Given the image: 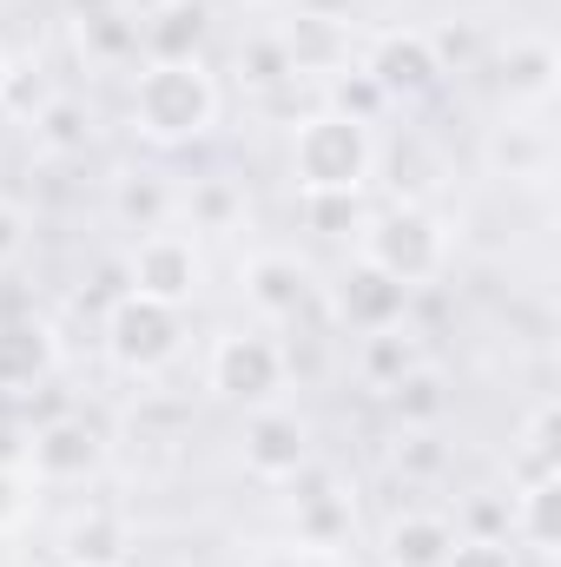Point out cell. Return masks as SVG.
Instances as JSON below:
<instances>
[{"instance_id":"6da1fadb","label":"cell","mask_w":561,"mask_h":567,"mask_svg":"<svg viewBox=\"0 0 561 567\" xmlns=\"http://www.w3.org/2000/svg\"><path fill=\"white\" fill-rule=\"evenodd\" d=\"M218 80L205 73V60H145L133 73V133L152 145H192L218 126Z\"/></svg>"},{"instance_id":"7a4b0ae2","label":"cell","mask_w":561,"mask_h":567,"mask_svg":"<svg viewBox=\"0 0 561 567\" xmlns=\"http://www.w3.org/2000/svg\"><path fill=\"white\" fill-rule=\"evenodd\" d=\"M370 172H377V133H370V126H357V120H344V113H330V106H317L310 120H297V133H290V178H297V198H317V192H350V198H364Z\"/></svg>"},{"instance_id":"3957f363","label":"cell","mask_w":561,"mask_h":567,"mask_svg":"<svg viewBox=\"0 0 561 567\" xmlns=\"http://www.w3.org/2000/svg\"><path fill=\"white\" fill-rule=\"evenodd\" d=\"M357 258L377 265L384 278L404 284V290H422V284H436L449 271V225L429 205H417V198H397V205H384V212L364 218Z\"/></svg>"},{"instance_id":"277c9868","label":"cell","mask_w":561,"mask_h":567,"mask_svg":"<svg viewBox=\"0 0 561 567\" xmlns=\"http://www.w3.org/2000/svg\"><path fill=\"white\" fill-rule=\"evenodd\" d=\"M178 343H185V310L152 303L140 290H120L113 297V310H106V357H113V370L159 377L178 357Z\"/></svg>"},{"instance_id":"5b68a950","label":"cell","mask_w":561,"mask_h":567,"mask_svg":"<svg viewBox=\"0 0 561 567\" xmlns=\"http://www.w3.org/2000/svg\"><path fill=\"white\" fill-rule=\"evenodd\" d=\"M205 383L225 396V403H252L265 410L284 390V343L265 330H225L212 343V363H205Z\"/></svg>"},{"instance_id":"8992f818","label":"cell","mask_w":561,"mask_h":567,"mask_svg":"<svg viewBox=\"0 0 561 567\" xmlns=\"http://www.w3.org/2000/svg\"><path fill=\"white\" fill-rule=\"evenodd\" d=\"M364 73H370V86L390 100V106H417L429 100L436 86H442V60H436V40L422 33V27H390V33H377L370 40V53L357 60Z\"/></svg>"},{"instance_id":"52a82bcc","label":"cell","mask_w":561,"mask_h":567,"mask_svg":"<svg viewBox=\"0 0 561 567\" xmlns=\"http://www.w3.org/2000/svg\"><path fill=\"white\" fill-rule=\"evenodd\" d=\"M198 278H205V265H198V245L185 231H140V245L126 258V290L185 310L198 297Z\"/></svg>"},{"instance_id":"ba28073f","label":"cell","mask_w":561,"mask_h":567,"mask_svg":"<svg viewBox=\"0 0 561 567\" xmlns=\"http://www.w3.org/2000/svg\"><path fill=\"white\" fill-rule=\"evenodd\" d=\"M106 462V435L86 416H53V423L27 429V468L40 482H86Z\"/></svg>"},{"instance_id":"9c48e42d","label":"cell","mask_w":561,"mask_h":567,"mask_svg":"<svg viewBox=\"0 0 561 567\" xmlns=\"http://www.w3.org/2000/svg\"><path fill=\"white\" fill-rule=\"evenodd\" d=\"M245 468H252L258 482H297V475L310 468V423L265 403V410L245 423Z\"/></svg>"},{"instance_id":"30bf717a","label":"cell","mask_w":561,"mask_h":567,"mask_svg":"<svg viewBox=\"0 0 561 567\" xmlns=\"http://www.w3.org/2000/svg\"><path fill=\"white\" fill-rule=\"evenodd\" d=\"M245 303L265 317V323H297V317H310V303H317V284L310 271L297 265V258H284V251H258V258H245Z\"/></svg>"},{"instance_id":"8fae6325","label":"cell","mask_w":561,"mask_h":567,"mask_svg":"<svg viewBox=\"0 0 561 567\" xmlns=\"http://www.w3.org/2000/svg\"><path fill=\"white\" fill-rule=\"evenodd\" d=\"M330 303H337V323L344 330H357V337H377V330H397L404 323V310H410V290L404 284H390L377 265H350L337 290H330Z\"/></svg>"},{"instance_id":"7c38bea8","label":"cell","mask_w":561,"mask_h":567,"mask_svg":"<svg viewBox=\"0 0 561 567\" xmlns=\"http://www.w3.org/2000/svg\"><path fill=\"white\" fill-rule=\"evenodd\" d=\"M561 86V53L542 40V33H522V40H509L502 47V60H496V93L509 100V106H549Z\"/></svg>"},{"instance_id":"4fadbf2b","label":"cell","mask_w":561,"mask_h":567,"mask_svg":"<svg viewBox=\"0 0 561 567\" xmlns=\"http://www.w3.org/2000/svg\"><path fill=\"white\" fill-rule=\"evenodd\" d=\"M60 363V343H53V323L40 317H7L0 323V396H27L53 377Z\"/></svg>"},{"instance_id":"5bb4252c","label":"cell","mask_w":561,"mask_h":567,"mask_svg":"<svg viewBox=\"0 0 561 567\" xmlns=\"http://www.w3.org/2000/svg\"><path fill=\"white\" fill-rule=\"evenodd\" d=\"M456 548V522L436 508H404L384 528V567H442Z\"/></svg>"},{"instance_id":"9a60e30c","label":"cell","mask_w":561,"mask_h":567,"mask_svg":"<svg viewBox=\"0 0 561 567\" xmlns=\"http://www.w3.org/2000/svg\"><path fill=\"white\" fill-rule=\"evenodd\" d=\"M205 33H212L205 0H172V7H159V13L140 20V53L145 60H198Z\"/></svg>"},{"instance_id":"2e32d148","label":"cell","mask_w":561,"mask_h":567,"mask_svg":"<svg viewBox=\"0 0 561 567\" xmlns=\"http://www.w3.org/2000/svg\"><path fill=\"white\" fill-rule=\"evenodd\" d=\"M482 158H489V172L496 178H516V185H542L549 178V158H555V145L542 126H529V120H502L489 145H482Z\"/></svg>"},{"instance_id":"e0dca14e","label":"cell","mask_w":561,"mask_h":567,"mask_svg":"<svg viewBox=\"0 0 561 567\" xmlns=\"http://www.w3.org/2000/svg\"><path fill=\"white\" fill-rule=\"evenodd\" d=\"M509 535H516L522 548H536L542 561H555L561 555V475H549V482H522V488H516Z\"/></svg>"},{"instance_id":"ac0fdd59","label":"cell","mask_w":561,"mask_h":567,"mask_svg":"<svg viewBox=\"0 0 561 567\" xmlns=\"http://www.w3.org/2000/svg\"><path fill=\"white\" fill-rule=\"evenodd\" d=\"M549 475H561V410L555 403H536L522 416L516 449H509V482L522 488V482H549Z\"/></svg>"},{"instance_id":"d6986e66","label":"cell","mask_w":561,"mask_h":567,"mask_svg":"<svg viewBox=\"0 0 561 567\" xmlns=\"http://www.w3.org/2000/svg\"><path fill=\"white\" fill-rule=\"evenodd\" d=\"M73 40L93 66H120V60H140V20L126 7H106V13H80L73 20Z\"/></svg>"},{"instance_id":"ffe728a7","label":"cell","mask_w":561,"mask_h":567,"mask_svg":"<svg viewBox=\"0 0 561 567\" xmlns=\"http://www.w3.org/2000/svg\"><path fill=\"white\" fill-rule=\"evenodd\" d=\"M33 140H40V152H53V158H86L93 152V113L73 93H53L33 113Z\"/></svg>"},{"instance_id":"44dd1931","label":"cell","mask_w":561,"mask_h":567,"mask_svg":"<svg viewBox=\"0 0 561 567\" xmlns=\"http://www.w3.org/2000/svg\"><path fill=\"white\" fill-rule=\"evenodd\" d=\"M113 218L126 231H165L172 218V185L159 172H120L113 178Z\"/></svg>"},{"instance_id":"7402d4cb","label":"cell","mask_w":561,"mask_h":567,"mask_svg":"<svg viewBox=\"0 0 561 567\" xmlns=\"http://www.w3.org/2000/svg\"><path fill=\"white\" fill-rule=\"evenodd\" d=\"M384 396H390V410L404 416V429H436L442 410H449V383H442V370H429V363L404 370Z\"/></svg>"},{"instance_id":"603a6c76","label":"cell","mask_w":561,"mask_h":567,"mask_svg":"<svg viewBox=\"0 0 561 567\" xmlns=\"http://www.w3.org/2000/svg\"><path fill=\"white\" fill-rule=\"evenodd\" d=\"M297 535L310 555H330L344 535H350V502L324 482H310V495H297Z\"/></svg>"},{"instance_id":"cb8c5ba5","label":"cell","mask_w":561,"mask_h":567,"mask_svg":"<svg viewBox=\"0 0 561 567\" xmlns=\"http://www.w3.org/2000/svg\"><path fill=\"white\" fill-rule=\"evenodd\" d=\"M324 106H330V113H344V120H357V126H377L390 100L370 86V73H364V66H337V73H324Z\"/></svg>"},{"instance_id":"d4e9b609","label":"cell","mask_w":561,"mask_h":567,"mask_svg":"<svg viewBox=\"0 0 561 567\" xmlns=\"http://www.w3.org/2000/svg\"><path fill=\"white\" fill-rule=\"evenodd\" d=\"M417 343H410V330L397 323V330H377V337H364V350H357V370H364V383H377V390H390L404 370H417Z\"/></svg>"},{"instance_id":"484cf974","label":"cell","mask_w":561,"mask_h":567,"mask_svg":"<svg viewBox=\"0 0 561 567\" xmlns=\"http://www.w3.org/2000/svg\"><path fill=\"white\" fill-rule=\"evenodd\" d=\"M278 40H284V53H290L297 73H310V66L337 73V20L330 13H297V27L278 33Z\"/></svg>"},{"instance_id":"4316f807","label":"cell","mask_w":561,"mask_h":567,"mask_svg":"<svg viewBox=\"0 0 561 567\" xmlns=\"http://www.w3.org/2000/svg\"><path fill=\"white\" fill-rule=\"evenodd\" d=\"M238 80L252 86V93H278L297 80V66H290V53H284L278 33H252L245 47H238Z\"/></svg>"},{"instance_id":"83f0119b","label":"cell","mask_w":561,"mask_h":567,"mask_svg":"<svg viewBox=\"0 0 561 567\" xmlns=\"http://www.w3.org/2000/svg\"><path fill=\"white\" fill-rule=\"evenodd\" d=\"M364 198H350V192H317V198H304V225L317 231V238H357L364 231Z\"/></svg>"},{"instance_id":"f1b7e54d","label":"cell","mask_w":561,"mask_h":567,"mask_svg":"<svg viewBox=\"0 0 561 567\" xmlns=\"http://www.w3.org/2000/svg\"><path fill=\"white\" fill-rule=\"evenodd\" d=\"M442 567H516V548L502 535H456V548H449Z\"/></svg>"},{"instance_id":"f546056e","label":"cell","mask_w":561,"mask_h":567,"mask_svg":"<svg viewBox=\"0 0 561 567\" xmlns=\"http://www.w3.org/2000/svg\"><path fill=\"white\" fill-rule=\"evenodd\" d=\"M53 93H47V80H40V66H13L7 73V93H0V106L7 113H20V120H33L40 106H47Z\"/></svg>"},{"instance_id":"4dcf8cb0","label":"cell","mask_w":561,"mask_h":567,"mask_svg":"<svg viewBox=\"0 0 561 567\" xmlns=\"http://www.w3.org/2000/svg\"><path fill=\"white\" fill-rule=\"evenodd\" d=\"M27 245H33V218H27V205L0 198V271H13V265L27 258Z\"/></svg>"},{"instance_id":"1f68e13d","label":"cell","mask_w":561,"mask_h":567,"mask_svg":"<svg viewBox=\"0 0 561 567\" xmlns=\"http://www.w3.org/2000/svg\"><path fill=\"white\" fill-rule=\"evenodd\" d=\"M436 468H442V449H436V435H429V429H410V435L397 442V475L422 482V475H436Z\"/></svg>"},{"instance_id":"d6a6232c","label":"cell","mask_w":561,"mask_h":567,"mask_svg":"<svg viewBox=\"0 0 561 567\" xmlns=\"http://www.w3.org/2000/svg\"><path fill=\"white\" fill-rule=\"evenodd\" d=\"M232 212H238V198H232V185H198L192 192V225H205V231H225L232 225Z\"/></svg>"},{"instance_id":"836d02e7","label":"cell","mask_w":561,"mask_h":567,"mask_svg":"<svg viewBox=\"0 0 561 567\" xmlns=\"http://www.w3.org/2000/svg\"><path fill=\"white\" fill-rule=\"evenodd\" d=\"M27 515V468H0V535L20 528Z\"/></svg>"},{"instance_id":"e575fe53","label":"cell","mask_w":561,"mask_h":567,"mask_svg":"<svg viewBox=\"0 0 561 567\" xmlns=\"http://www.w3.org/2000/svg\"><path fill=\"white\" fill-rule=\"evenodd\" d=\"M0 468H27V429L0 423Z\"/></svg>"},{"instance_id":"d590c367","label":"cell","mask_w":561,"mask_h":567,"mask_svg":"<svg viewBox=\"0 0 561 567\" xmlns=\"http://www.w3.org/2000/svg\"><path fill=\"white\" fill-rule=\"evenodd\" d=\"M120 7H126L133 20H145V13H159V7H172V0H120Z\"/></svg>"},{"instance_id":"8d00e7d4","label":"cell","mask_w":561,"mask_h":567,"mask_svg":"<svg viewBox=\"0 0 561 567\" xmlns=\"http://www.w3.org/2000/svg\"><path fill=\"white\" fill-rule=\"evenodd\" d=\"M73 567H126V561H113V555H80Z\"/></svg>"},{"instance_id":"74e56055","label":"cell","mask_w":561,"mask_h":567,"mask_svg":"<svg viewBox=\"0 0 561 567\" xmlns=\"http://www.w3.org/2000/svg\"><path fill=\"white\" fill-rule=\"evenodd\" d=\"M7 73H13V60H7V47H0V93H7Z\"/></svg>"},{"instance_id":"f35d334b","label":"cell","mask_w":561,"mask_h":567,"mask_svg":"<svg viewBox=\"0 0 561 567\" xmlns=\"http://www.w3.org/2000/svg\"><path fill=\"white\" fill-rule=\"evenodd\" d=\"M245 7H258V13H272V7H290V0H245Z\"/></svg>"}]
</instances>
